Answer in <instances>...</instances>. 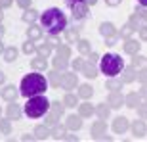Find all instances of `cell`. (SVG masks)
Wrapping results in <instances>:
<instances>
[{
  "label": "cell",
  "instance_id": "cell-1",
  "mask_svg": "<svg viewBox=\"0 0 147 142\" xmlns=\"http://www.w3.org/2000/svg\"><path fill=\"white\" fill-rule=\"evenodd\" d=\"M40 25L46 31V35H59L69 27V19L61 12V8H48L40 14Z\"/></svg>",
  "mask_w": 147,
  "mask_h": 142
},
{
  "label": "cell",
  "instance_id": "cell-2",
  "mask_svg": "<svg viewBox=\"0 0 147 142\" xmlns=\"http://www.w3.org/2000/svg\"><path fill=\"white\" fill-rule=\"evenodd\" d=\"M48 87H50L48 77L42 75L40 71L25 75V77L21 79V83H19V90H21V96H23V98H31V96L44 94Z\"/></svg>",
  "mask_w": 147,
  "mask_h": 142
},
{
  "label": "cell",
  "instance_id": "cell-3",
  "mask_svg": "<svg viewBox=\"0 0 147 142\" xmlns=\"http://www.w3.org/2000/svg\"><path fill=\"white\" fill-rule=\"evenodd\" d=\"M50 106H52V102L44 94H38V96L27 98V104L23 106V111H25V115L29 119H40V117H44L48 113Z\"/></svg>",
  "mask_w": 147,
  "mask_h": 142
},
{
  "label": "cell",
  "instance_id": "cell-4",
  "mask_svg": "<svg viewBox=\"0 0 147 142\" xmlns=\"http://www.w3.org/2000/svg\"><path fill=\"white\" fill-rule=\"evenodd\" d=\"M124 69V61H122V56L115 54V52H107L105 56H101L99 60V71L103 73L107 79L109 77H119Z\"/></svg>",
  "mask_w": 147,
  "mask_h": 142
},
{
  "label": "cell",
  "instance_id": "cell-5",
  "mask_svg": "<svg viewBox=\"0 0 147 142\" xmlns=\"http://www.w3.org/2000/svg\"><path fill=\"white\" fill-rule=\"evenodd\" d=\"M63 113H65V104H63V100H54L52 102V106H50V109H48V113L44 115L46 119H44V123L48 127H54V125H57L59 123V119L63 117Z\"/></svg>",
  "mask_w": 147,
  "mask_h": 142
},
{
  "label": "cell",
  "instance_id": "cell-6",
  "mask_svg": "<svg viewBox=\"0 0 147 142\" xmlns=\"http://www.w3.org/2000/svg\"><path fill=\"white\" fill-rule=\"evenodd\" d=\"M69 8L73 12V19L75 21H84L88 17V14H90V4L84 2V0H76V2L69 4Z\"/></svg>",
  "mask_w": 147,
  "mask_h": 142
},
{
  "label": "cell",
  "instance_id": "cell-7",
  "mask_svg": "<svg viewBox=\"0 0 147 142\" xmlns=\"http://www.w3.org/2000/svg\"><path fill=\"white\" fill-rule=\"evenodd\" d=\"M130 119L128 117H124V115H117L113 119V125H111V129H113L115 134H126V132L130 131Z\"/></svg>",
  "mask_w": 147,
  "mask_h": 142
},
{
  "label": "cell",
  "instance_id": "cell-8",
  "mask_svg": "<svg viewBox=\"0 0 147 142\" xmlns=\"http://www.w3.org/2000/svg\"><path fill=\"white\" fill-rule=\"evenodd\" d=\"M61 88H65L67 92L73 90V88H78V75H76V71H63V79H61Z\"/></svg>",
  "mask_w": 147,
  "mask_h": 142
},
{
  "label": "cell",
  "instance_id": "cell-9",
  "mask_svg": "<svg viewBox=\"0 0 147 142\" xmlns=\"http://www.w3.org/2000/svg\"><path fill=\"white\" fill-rule=\"evenodd\" d=\"M19 94H21V90H17L16 85H4L2 90H0V96H2V100H6V102H17Z\"/></svg>",
  "mask_w": 147,
  "mask_h": 142
},
{
  "label": "cell",
  "instance_id": "cell-10",
  "mask_svg": "<svg viewBox=\"0 0 147 142\" xmlns=\"http://www.w3.org/2000/svg\"><path fill=\"white\" fill-rule=\"evenodd\" d=\"M105 132H107V121L105 119H96L92 123V127H90V137H92L94 140H98L99 137H103Z\"/></svg>",
  "mask_w": 147,
  "mask_h": 142
},
{
  "label": "cell",
  "instance_id": "cell-11",
  "mask_svg": "<svg viewBox=\"0 0 147 142\" xmlns=\"http://www.w3.org/2000/svg\"><path fill=\"white\" fill-rule=\"evenodd\" d=\"M84 117L82 115H78V113H71V115H67V119H65V127L69 129V131H73V132H76V131H80L82 129V125H84Z\"/></svg>",
  "mask_w": 147,
  "mask_h": 142
},
{
  "label": "cell",
  "instance_id": "cell-12",
  "mask_svg": "<svg viewBox=\"0 0 147 142\" xmlns=\"http://www.w3.org/2000/svg\"><path fill=\"white\" fill-rule=\"evenodd\" d=\"M130 131H132V134H134V138H143L147 134V123H145V119L140 117V119L132 121Z\"/></svg>",
  "mask_w": 147,
  "mask_h": 142
},
{
  "label": "cell",
  "instance_id": "cell-13",
  "mask_svg": "<svg viewBox=\"0 0 147 142\" xmlns=\"http://www.w3.org/2000/svg\"><path fill=\"white\" fill-rule=\"evenodd\" d=\"M23 108L17 102H8V108H6V117H10L11 121H17V119H21L23 117Z\"/></svg>",
  "mask_w": 147,
  "mask_h": 142
},
{
  "label": "cell",
  "instance_id": "cell-14",
  "mask_svg": "<svg viewBox=\"0 0 147 142\" xmlns=\"http://www.w3.org/2000/svg\"><path fill=\"white\" fill-rule=\"evenodd\" d=\"M140 48H142V40H136V38H126L124 42H122V50H124V54L128 56H134L140 52Z\"/></svg>",
  "mask_w": 147,
  "mask_h": 142
},
{
  "label": "cell",
  "instance_id": "cell-15",
  "mask_svg": "<svg viewBox=\"0 0 147 142\" xmlns=\"http://www.w3.org/2000/svg\"><path fill=\"white\" fill-rule=\"evenodd\" d=\"M120 79L124 81V85H130V83L138 81V67H134L132 63L130 66H124V69L120 73Z\"/></svg>",
  "mask_w": 147,
  "mask_h": 142
},
{
  "label": "cell",
  "instance_id": "cell-16",
  "mask_svg": "<svg viewBox=\"0 0 147 142\" xmlns=\"http://www.w3.org/2000/svg\"><path fill=\"white\" fill-rule=\"evenodd\" d=\"M27 38H31V40H34V42H38V40H42V37H44V29H42V25H36V23H31L27 27Z\"/></svg>",
  "mask_w": 147,
  "mask_h": 142
},
{
  "label": "cell",
  "instance_id": "cell-17",
  "mask_svg": "<svg viewBox=\"0 0 147 142\" xmlns=\"http://www.w3.org/2000/svg\"><path fill=\"white\" fill-rule=\"evenodd\" d=\"M142 102H143V98H142V94H140V92H128L124 96V106H126V108H130V109H136Z\"/></svg>",
  "mask_w": 147,
  "mask_h": 142
},
{
  "label": "cell",
  "instance_id": "cell-18",
  "mask_svg": "<svg viewBox=\"0 0 147 142\" xmlns=\"http://www.w3.org/2000/svg\"><path fill=\"white\" fill-rule=\"evenodd\" d=\"M107 104L111 106L113 109H120L122 106H124V96H122V92H109V96H107Z\"/></svg>",
  "mask_w": 147,
  "mask_h": 142
},
{
  "label": "cell",
  "instance_id": "cell-19",
  "mask_svg": "<svg viewBox=\"0 0 147 142\" xmlns=\"http://www.w3.org/2000/svg\"><path fill=\"white\" fill-rule=\"evenodd\" d=\"M33 134L36 140H46L48 137H52V127H48L46 123H42V125H36L33 129Z\"/></svg>",
  "mask_w": 147,
  "mask_h": 142
},
{
  "label": "cell",
  "instance_id": "cell-20",
  "mask_svg": "<svg viewBox=\"0 0 147 142\" xmlns=\"http://www.w3.org/2000/svg\"><path fill=\"white\" fill-rule=\"evenodd\" d=\"M63 35H65L67 44H76L80 40V31H78V27H67L65 31H63Z\"/></svg>",
  "mask_w": 147,
  "mask_h": 142
},
{
  "label": "cell",
  "instance_id": "cell-21",
  "mask_svg": "<svg viewBox=\"0 0 147 142\" xmlns=\"http://www.w3.org/2000/svg\"><path fill=\"white\" fill-rule=\"evenodd\" d=\"M99 35H101L103 38H107V37H113V35H119V31H117V27H115V23L103 21L101 25H99Z\"/></svg>",
  "mask_w": 147,
  "mask_h": 142
},
{
  "label": "cell",
  "instance_id": "cell-22",
  "mask_svg": "<svg viewBox=\"0 0 147 142\" xmlns=\"http://www.w3.org/2000/svg\"><path fill=\"white\" fill-rule=\"evenodd\" d=\"M31 69H34V71H46V69H48V58L38 56V54H36V58H31Z\"/></svg>",
  "mask_w": 147,
  "mask_h": 142
},
{
  "label": "cell",
  "instance_id": "cell-23",
  "mask_svg": "<svg viewBox=\"0 0 147 142\" xmlns=\"http://www.w3.org/2000/svg\"><path fill=\"white\" fill-rule=\"evenodd\" d=\"M80 73H82L84 77H86V79H96V77H98L99 73H101V71H99L98 67H96V63H92V61H86Z\"/></svg>",
  "mask_w": 147,
  "mask_h": 142
},
{
  "label": "cell",
  "instance_id": "cell-24",
  "mask_svg": "<svg viewBox=\"0 0 147 142\" xmlns=\"http://www.w3.org/2000/svg\"><path fill=\"white\" fill-rule=\"evenodd\" d=\"M48 81H50V87L54 88H59L61 87V79H63V71H57V69H52L48 71Z\"/></svg>",
  "mask_w": 147,
  "mask_h": 142
},
{
  "label": "cell",
  "instance_id": "cell-25",
  "mask_svg": "<svg viewBox=\"0 0 147 142\" xmlns=\"http://www.w3.org/2000/svg\"><path fill=\"white\" fill-rule=\"evenodd\" d=\"M122 85H124V81H122L120 77H109L107 83H105V88H107L109 92H119L120 88H122Z\"/></svg>",
  "mask_w": 147,
  "mask_h": 142
},
{
  "label": "cell",
  "instance_id": "cell-26",
  "mask_svg": "<svg viewBox=\"0 0 147 142\" xmlns=\"http://www.w3.org/2000/svg\"><path fill=\"white\" fill-rule=\"evenodd\" d=\"M94 113H96V106H92L88 100H84L82 104H78V115H82L84 119L86 117H92Z\"/></svg>",
  "mask_w": 147,
  "mask_h": 142
},
{
  "label": "cell",
  "instance_id": "cell-27",
  "mask_svg": "<svg viewBox=\"0 0 147 142\" xmlns=\"http://www.w3.org/2000/svg\"><path fill=\"white\" fill-rule=\"evenodd\" d=\"M21 19L27 25H31V23H34L36 19H40V14H38V10H34V8H27V10L21 14Z\"/></svg>",
  "mask_w": 147,
  "mask_h": 142
},
{
  "label": "cell",
  "instance_id": "cell-28",
  "mask_svg": "<svg viewBox=\"0 0 147 142\" xmlns=\"http://www.w3.org/2000/svg\"><path fill=\"white\" fill-rule=\"evenodd\" d=\"M111 106L107 104V102H103V104H98L96 106V115H98V119H109V115H111Z\"/></svg>",
  "mask_w": 147,
  "mask_h": 142
},
{
  "label": "cell",
  "instance_id": "cell-29",
  "mask_svg": "<svg viewBox=\"0 0 147 142\" xmlns=\"http://www.w3.org/2000/svg\"><path fill=\"white\" fill-rule=\"evenodd\" d=\"M76 94H78V98L80 100H90L94 94V88L88 85V83H84V85H78V88H76Z\"/></svg>",
  "mask_w": 147,
  "mask_h": 142
},
{
  "label": "cell",
  "instance_id": "cell-30",
  "mask_svg": "<svg viewBox=\"0 0 147 142\" xmlns=\"http://www.w3.org/2000/svg\"><path fill=\"white\" fill-rule=\"evenodd\" d=\"M76 52L80 56H88L92 52V42H90L88 38H80V40L76 42Z\"/></svg>",
  "mask_w": 147,
  "mask_h": 142
},
{
  "label": "cell",
  "instance_id": "cell-31",
  "mask_svg": "<svg viewBox=\"0 0 147 142\" xmlns=\"http://www.w3.org/2000/svg\"><path fill=\"white\" fill-rule=\"evenodd\" d=\"M17 56H19V50H17L16 46H6L2 58H4V61H8V63H13V61L17 60Z\"/></svg>",
  "mask_w": 147,
  "mask_h": 142
},
{
  "label": "cell",
  "instance_id": "cell-32",
  "mask_svg": "<svg viewBox=\"0 0 147 142\" xmlns=\"http://www.w3.org/2000/svg\"><path fill=\"white\" fill-rule=\"evenodd\" d=\"M52 66H54V69H57V71H67V69H69V66H71V61L55 54V58L52 60Z\"/></svg>",
  "mask_w": 147,
  "mask_h": 142
},
{
  "label": "cell",
  "instance_id": "cell-33",
  "mask_svg": "<svg viewBox=\"0 0 147 142\" xmlns=\"http://www.w3.org/2000/svg\"><path fill=\"white\" fill-rule=\"evenodd\" d=\"M67 131H69V129L65 127V123H63V125L57 123V125L52 127V138H55V140H63L65 134H67Z\"/></svg>",
  "mask_w": 147,
  "mask_h": 142
},
{
  "label": "cell",
  "instance_id": "cell-34",
  "mask_svg": "<svg viewBox=\"0 0 147 142\" xmlns=\"http://www.w3.org/2000/svg\"><path fill=\"white\" fill-rule=\"evenodd\" d=\"M136 31H138V29L134 27V25H132L130 21H128V23H124V25H122V27L119 29V35L122 37V40H126V38H130L132 35L136 33Z\"/></svg>",
  "mask_w": 147,
  "mask_h": 142
},
{
  "label": "cell",
  "instance_id": "cell-35",
  "mask_svg": "<svg viewBox=\"0 0 147 142\" xmlns=\"http://www.w3.org/2000/svg\"><path fill=\"white\" fill-rule=\"evenodd\" d=\"M52 52H54V46H50L48 42H40V44H36V54H38V56L50 58V56H52Z\"/></svg>",
  "mask_w": 147,
  "mask_h": 142
},
{
  "label": "cell",
  "instance_id": "cell-36",
  "mask_svg": "<svg viewBox=\"0 0 147 142\" xmlns=\"http://www.w3.org/2000/svg\"><path fill=\"white\" fill-rule=\"evenodd\" d=\"M63 104H65V108H76V104H78V94H73L71 90L63 96Z\"/></svg>",
  "mask_w": 147,
  "mask_h": 142
},
{
  "label": "cell",
  "instance_id": "cell-37",
  "mask_svg": "<svg viewBox=\"0 0 147 142\" xmlns=\"http://www.w3.org/2000/svg\"><path fill=\"white\" fill-rule=\"evenodd\" d=\"M128 21H130V23H132V25H134L136 29H140L142 25H145V21H143V16H142V14H140L138 10H136V12H134V14L130 16V19H128Z\"/></svg>",
  "mask_w": 147,
  "mask_h": 142
},
{
  "label": "cell",
  "instance_id": "cell-38",
  "mask_svg": "<svg viewBox=\"0 0 147 142\" xmlns=\"http://www.w3.org/2000/svg\"><path fill=\"white\" fill-rule=\"evenodd\" d=\"M55 54L61 56V58H65V60H69L73 52H71V46H69V44H59V46L55 48Z\"/></svg>",
  "mask_w": 147,
  "mask_h": 142
},
{
  "label": "cell",
  "instance_id": "cell-39",
  "mask_svg": "<svg viewBox=\"0 0 147 142\" xmlns=\"http://www.w3.org/2000/svg\"><path fill=\"white\" fill-rule=\"evenodd\" d=\"M21 50H23V54H27V56H31V54H36V44H34V40L27 38V42H23Z\"/></svg>",
  "mask_w": 147,
  "mask_h": 142
},
{
  "label": "cell",
  "instance_id": "cell-40",
  "mask_svg": "<svg viewBox=\"0 0 147 142\" xmlns=\"http://www.w3.org/2000/svg\"><path fill=\"white\" fill-rule=\"evenodd\" d=\"M132 66L138 67V69H140V67H143V66H147V58H145V56H142L140 52H138V54L132 56Z\"/></svg>",
  "mask_w": 147,
  "mask_h": 142
},
{
  "label": "cell",
  "instance_id": "cell-41",
  "mask_svg": "<svg viewBox=\"0 0 147 142\" xmlns=\"http://www.w3.org/2000/svg\"><path fill=\"white\" fill-rule=\"evenodd\" d=\"M0 134H11V119H0Z\"/></svg>",
  "mask_w": 147,
  "mask_h": 142
},
{
  "label": "cell",
  "instance_id": "cell-42",
  "mask_svg": "<svg viewBox=\"0 0 147 142\" xmlns=\"http://www.w3.org/2000/svg\"><path fill=\"white\" fill-rule=\"evenodd\" d=\"M84 63H86V61L82 60V58H75V60L71 61V67H73V71L80 73V71H82V67H84Z\"/></svg>",
  "mask_w": 147,
  "mask_h": 142
},
{
  "label": "cell",
  "instance_id": "cell-43",
  "mask_svg": "<svg viewBox=\"0 0 147 142\" xmlns=\"http://www.w3.org/2000/svg\"><path fill=\"white\" fill-rule=\"evenodd\" d=\"M138 81L142 83V85H147V66L138 69Z\"/></svg>",
  "mask_w": 147,
  "mask_h": 142
},
{
  "label": "cell",
  "instance_id": "cell-44",
  "mask_svg": "<svg viewBox=\"0 0 147 142\" xmlns=\"http://www.w3.org/2000/svg\"><path fill=\"white\" fill-rule=\"evenodd\" d=\"M120 35H113V37H107L105 38V46H109V48H113V46H117L119 44V40H120Z\"/></svg>",
  "mask_w": 147,
  "mask_h": 142
},
{
  "label": "cell",
  "instance_id": "cell-45",
  "mask_svg": "<svg viewBox=\"0 0 147 142\" xmlns=\"http://www.w3.org/2000/svg\"><path fill=\"white\" fill-rule=\"evenodd\" d=\"M46 42H48L50 46L57 48V46H59V38H57V35H48V37H46Z\"/></svg>",
  "mask_w": 147,
  "mask_h": 142
},
{
  "label": "cell",
  "instance_id": "cell-46",
  "mask_svg": "<svg viewBox=\"0 0 147 142\" xmlns=\"http://www.w3.org/2000/svg\"><path fill=\"white\" fill-rule=\"evenodd\" d=\"M136 109H138V115H140L142 119H147V102L145 104H140Z\"/></svg>",
  "mask_w": 147,
  "mask_h": 142
},
{
  "label": "cell",
  "instance_id": "cell-47",
  "mask_svg": "<svg viewBox=\"0 0 147 142\" xmlns=\"http://www.w3.org/2000/svg\"><path fill=\"white\" fill-rule=\"evenodd\" d=\"M86 58H88V61H92V63H99V60H101V56H99L98 52H94V50L86 56Z\"/></svg>",
  "mask_w": 147,
  "mask_h": 142
},
{
  "label": "cell",
  "instance_id": "cell-48",
  "mask_svg": "<svg viewBox=\"0 0 147 142\" xmlns=\"http://www.w3.org/2000/svg\"><path fill=\"white\" fill-rule=\"evenodd\" d=\"M138 33H140V40L145 42V40H147V25H142V27L138 29Z\"/></svg>",
  "mask_w": 147,
  "mask_h": 142
},
{
  "label": "cell",
  "instance_id": "cell-49",
  "mask_svg": "<svg viewBox=\"0 0 147 142\" xmlns=\"http://www.w3.org/2000/svg\"><path fill=\"white\" fill-rule=\"evenodd\" d=\"M31 2H33V0H16V4L19 6V8H23V10L31 8Z\"/></svg>",
  "mask_w": 147,
  "mask_h": 142
},
{
  "label": "cell",
  "instance_id": "cell-50",
  "mask_svg": "<svg viewBox=\"0 0 147 142\" xmlns=\"http://www.w3.org/2000/svg\"><path fill=\"white\" fill-rule=\"evenodd\" d=\"M136 10H138V12H140V14L143 16V21H145V25H147V8H143V6H140V4H138V6H136Z\"/></svg>",
  "mask_w": 147,
  "mask_h": 142
},
{
  "label": "cell",
  "instance_id": "cell-51",
  "mask_svg": "<svg viewBox=\"0 0 147 142\" xmlns=\"http://www.w3.org/2000/svg\"><path fill=\"white\" fill-rule=\"evenodd\" d=\"M13 4V0H0V10H6V8H10Z\"/></svg>",
  "mask_w": 147,
  "mask_h": 142
},
{
  "label": "cell",
  "instance_id": "cell-52",
  "mask_svg": "<svg viewBox=\"0 0 147 142\" xmlns=\"http://www.w3.org/2000/svg\"><path fill=\"white\" fill-rule=\"evenodd\" d=\"M105 4H107V6H111V8H117V6H120V4H122V0H105Z\"/></svg>",
  "mask_w": 147,
  "mask_h": 142
},
{
  "label": "cell",
  "instance_id": "cell-53",
  "mask_svg": "<svg viewBox=\"0 0 147 142\" xmlns=\"http://www.w3.org/2000/svg\"><path fill=\"white\" fill-rule=\"evenodd\" d=\"M140 94H142L143 102H147V85H142V88H140Z\"/></svg>",
  "mask_w": 147,
  "mask_h": 142
},
{
  "label": "cell",
  "instance_id": "cell-54",
  "mask_svg": "<svg viewBox=\"0 0 147 142\" xmlns=\"http://www.w3.org/2000/svg\"><path fill=\"white\" fill-rule=\"evenodd\" d=\"M65 2H67V6H69V4H73V2H76V0H65ZM84 2H88L90 6H96V4H98V0H84Z\"/></svg>",
  "mask_w": 147,
  "mask_h": 142
},
{
  "label": "cell",
  "instance_id": "cell-55",
  "mask_svg": "<svg viewBox=\"0 0 147 142\" xmlns=\"http://www.w3.org/2000/svg\"><path fill=\"white\" fill-rule=\"evenodd\" d=\"M21 140L23 142H29V140H36V138H34V134H23Z\"/></svg>",
  "mask_w": 147,
  "mask_h": 142
},
{
  "label": "cell",
  "instance_id": "cell-56",
  "mask_svg": "<svg viewBox=\"0 0 147 142\" xmlns=\"http://www.w3.org/2000/svg\"><path fill=\"white\" fill-rule=\"evenodd\" d=\"M63 140H69V142H75V140H78V137L76 134H65V138Z\"/></svg>",
  "mask_w": 147,
  "mask_h": 142
},
{
  "label": "cell",
  "instance_id": "cell-57",
  "mask_svg": "<svg viewBox=\"0 0 147 142\" xmlns=\"http://www.w3.org/2000/svg\"><path fill=\"white\" fill-rule=\"evenodd\" d=\"M4 85H6V73L0 69V87H4Z\"/></svg>",
  "mask_w": 147,
  "mask_h": 142
},
{
  "label": "cell",
  "instance_id": "cell-58",
  "mask_svg": "<svg viewBox=\"0 0 147 142\" xmlns=\"http://www.w3.org/2000/svg\"><path fill=\"white\" fill-rule=\"evenodd\" d=\"M4 35H6V29L2 27V23H0V40H2V38H4Z\"/></svg>",
  "mask_w": 147,
  "mask_h": 142
},
{
  "label": "cell",
  "instance_id": "cell-59",
  "mask_svg": "<svg viewBox=\"0 0 147 142\" xmlns=\"http://www.w3.org/2000/svg\"><path fill=\"white\" fill-rule=\"evenodd\" d=\"M138 4L143 6V8H147V0H138Z\"/></svg>",
  "mask_w": 147,
  "mask_h": 142
},
{
  "label": "cell",
  "instance_id": "cell-60",
  "mask_svg": "<svg viewBox=\"0 0 147 142\" xmlns=\"http://www.w3.org/2000/svg\"><path fill=\"white\" fill-rule=\"evenodd\" d=\"M4 50H6V46H4V44H2V40H0V56L4 54Z\"/></svg>",
  "mask_w": 147,
  "mask_h": 142
},
{
  "label": "cell",
  "instance_id": "cell-61",
  "mask_svg": "<svg viewBox=\"0 0 147 142\" xmlns=\"http://www.w3.org/2000/svg\"><path fill=\"white\" fill-rule=\"evenodd\" d=\"M2 21H4V12L0 10V23H2Z\"/></svg>",
  "mask_w": 147,
  "mask_h": 142
},
{
  "label": "cell",
  "instance_id": "cell-62",
  "mask_svg": "<svg viewBox=\"0 0 147 142\" xmlns=\"http://www.w3.org/2000/svg\"><path fill=\"white\" fill-rule=\"evenodd\" d=\"M0 119H2V109H0Z\"/></svg>",
  "mask_w": 147,
  "mask_h": 142
},
{
  "label": "cell",
  "instance_id": "cell-63",
  "mask_svg": "<svg viewBox=\"0 0 147 142\" xmlns=\"http://www.w3.org/2000/svg\"><path fill=\"white\" fill-rule=\"evenodd\" d=\"M0 98H2V96H0Z\"/></svg>",
  "mask_w": 147,
  "mask_h": 142
}]
</instances>
